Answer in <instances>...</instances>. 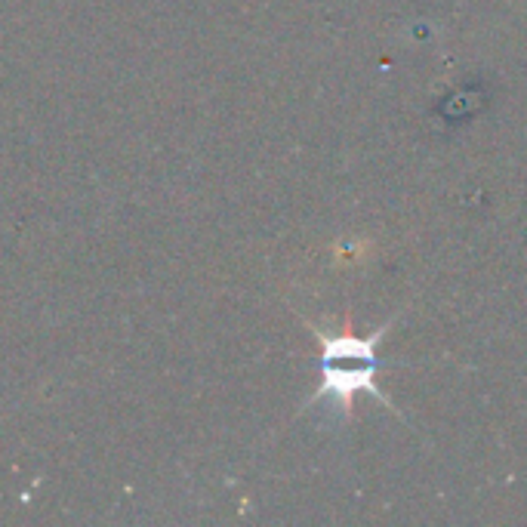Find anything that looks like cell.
<instances>
[{"label": "cell", "mask_w": 527, "mask_h": 527, "mask_svg": "<svg viewBox=\"0 0 527 527\" xmlns=\"http://www.w3.org/2000/svg\"><path fill=\"white\" fill-rule=\"evenodd\" d=\"M389 327L392 321H386L367 336L315 327V336L321 343V386L312 401H330L343 417H349L352 398L358 392H370L383 407L395 410L392 398L380 389V380H376L383 367L380 346L389 336Z\"/></svg>", "instance_id": "obj_1"}]
</instances>
